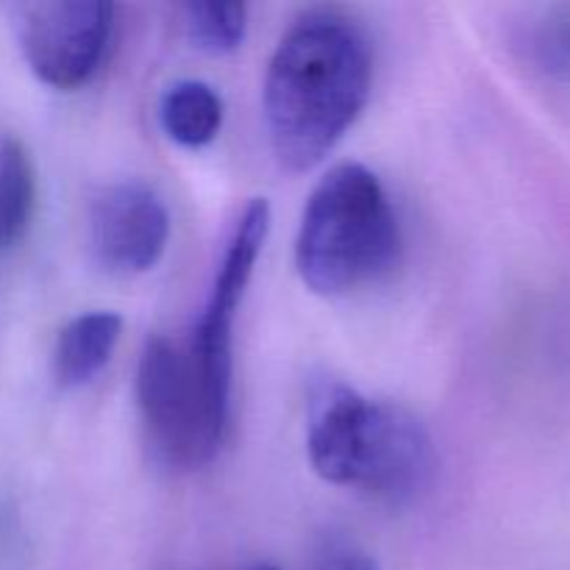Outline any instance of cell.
<instances>
[{
	"mask_svg": "<svg viewBox=\"0 0 570 570\" xmlns=\"http://www.w3.org/2000/svg\"><path fill=\"white\" fill-rule=\"evenodd\" d=\"M373 53L365 31L337 11H306L273 50L265 122L289 173L321 165L371 98Z\"/></svg>",
	"mask_w": 570,
	"mask_h": 570,
	"instance_id": "6da1fadb",
	"label": "cell"
},
{
	"mask_svg": "<svg viewBox=\"0 0 570 570\" xmlns=\"http://www.w3.org/2000/svg\"><path fill=\"white\" fill-rule=\"evenodd\" d=\"M306 454L317 476L390 507L412 504L438 468L421 417L393 401H373L334 379L309 393Z\"/></svg>",
	"mask_w": 570,
	"mask_h": 570,
	"instance_id": "7a4b0ae2",
	"label": "cell"
},
{
	"mask_svg": "<svg viewBox=\"0 0 570 570\" xmlns=\"http://www.w3.org/2000/svg\"><path fill=\"white\" fill-rule=\"evenodd\" d=\"M401 228L387 189L360 161L332 167L312 189L295 239V267L315 295H348L387 276Z\"/></svg>",
	"mask_w": 570,
	"mask_h": 570,
	"instance_id": "3957f363",
	"label": "cell"
},
{
	"mask_svg": "<svg viewBox=\"0 0 570 570\" xmlns=\"http://www.w3.org/2000/svg\"><path fill=\"white\" fill-rule=\"evenodd\" d=\"M137 401L156 456L173 471L215 460L232 415V384L206 371L187 334H154L139 354Z\"/></svg>",
	"mask_w": 570,
	"mask_h": 570,
	"instance_id": "277c9868",
	"label": "cell"
},
{
	"mask_svg": "<svg viewBox=\"0 0 570 570\" xmlns=\"http://www.w3.org/2000/svg\"><path fill=\"white\" fill-rule=\"evenodd\" d=\"M11 20L33 76L53 89H78L100 70L115 9L104 0H31L11 6Z\"/></svg>",
	"mask_w": 570,
	"mask_h": 570,
	"instance_id": "5b68a950",
	"label": "cell"
},
{
	"mask_svg": "<svg viewBox=\"0 0 570 570\" xmlns=\"http://www.w3.org/2000/svg\"><path fill=\"white\" fill-rule=\"evenodd\" d=\"M170 239V215L159 195L139 181L104 187L89 206V248L115 276H139L159 265Z\"/></svg>",
	"mask_w": 570,
	"mask_h": 570,
	"instance_id": "8992f818",
	"label": "cell"
},
{
	"mask_svg": "<svg viewBox=\"0 0 570 570\" xmlns=\"http://www.w3.org/2000/svg\"><path fill=\"white\" fill-rule=\"evenodd\" d=\"M267 234H271V206L265 198H254L243 209L232 237H228L209 301H206L198 323L187 332L206 371L220 379L223 384H232L234 321H237L245 287L254 276L256 259L267 243Z\"/></svg>",
	"mask_w": 570,
	"mask_h": 570,
	"instance_id": "52a82bcc",
	"label": "cell"
},
{
	"mask_svg": "<svg viewBox=\"0 0 570 570\" xmlns=\"http://www.w3.org/2000/svg\"><path fill=\"white\" fill-rule=\"evenodd\" d=\"M122 334V317L117 312H87L67 323L59 332L53 351L56 382L65 390L92 382L115 354Z\"/></svg>",
	"mask_w": 570,
	"mask_h": 570,
	"instance_id": "ba28073f",
	"label": "cell"
},
{
	"mask_svg": "<svg viewBox=\"0 0 570 570\" xmlns=\"http://www.w3.org/2000/svg\"><path fill=\"white\" fill-rule=\"evenodd\" d=\"M159 120L167 137L181 148H206L223 128V98L206 81H178L161 95Z\"/></svg>",
	"mask_w": 570,
	"mask_h": 570,
	"instance_id": "9c48e42d",
	"label": "cell"
},
{
	"mask_svg": "<svg viewBox=\"0 0 570 570\" xmlns=\"http://www.w3.org/2000/svg\"><path fill=\"white\" fill-rule=\"evenodd\" d=\"M37 209V173L26 145L0 137V256L14 250L31 228Z\"/></svg>",
	"mask_w": 570,
	"mask_h": 570,
	"instance_id": "30bf717a",
	"label": "cell"
},
{
	"mask_svg": "<svg viewBox=\"0 0 570 570\" xmlns=\"http://www.w3.org/2000/svg\"><path fill=\"white\" fill-rule=\"evenodd\" d=\"M184 28L195 48L212 56L232 53L245 39L248 9L243 3H189L184 6Z\"/></svg>",
	"mask_w": 570,
	"mask_h": 570,
	"instance_id": "8fae6325",
	"label": "cell"
},
{
	"mask_svg": "<svg viewBox=\"0 0 570 570\" xmlns=\"http://www.w3.org/2000/svg\"><path fill=\"white\" fill-rule=\"evenodd\" d=\"M317 570H379V568L371 557L360 554V551H354V549H343V551H334V554H328L326 560L317 566Z\"/></svg>",
	"mask_w": 570,
	"mask_h": 570,
	"instance_id": "7c38bea8",
	"label": "cell"
},
{
	"mask_svg": "<svg viewBox=\"0 0 570 570\" xmlns=\"http://www.w3.org/2000/svg\"><path fill=\"white\" fill-rule=\"evenodd\" d=\"M254 570H278V568H273V566H259V568H254Z\"/></svg>",
	"mask_w": 570,
	"mask_h": 570,
	"instance_id": "4fadbf2b",
	"label": "cell"
},
{
	"mask_svg": "<svg viewBox=\"0 0 570 570\" xmlns=\"http://www.w3.org/2000/svg\"><path fill=\"white\" fill-rule=\"evenodd\" d=\"M566 42H568V45H566V50H568V53H570V31L566 33Z\"/></svg>",
	"mask_w": 570,
	"mask_h": 570,
	"instance_id": "5bb4252c",
	"label": "cell"
}]
</instances>
